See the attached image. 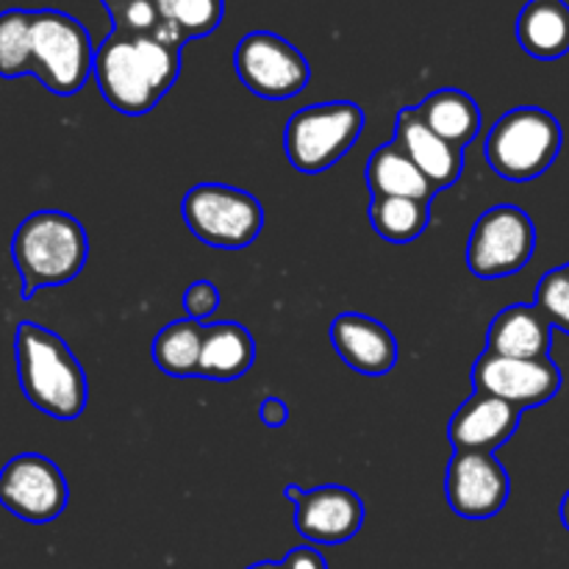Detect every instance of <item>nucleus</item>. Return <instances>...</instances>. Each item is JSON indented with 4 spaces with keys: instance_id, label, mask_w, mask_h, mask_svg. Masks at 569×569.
Masks as SVG:
<instances>
[{
    "instance_id": "f257e3e1",
    "label": "nucleus",
    "mask_w": 569,
    "mask_h": 569,
    "mask_svg": "<svg viewBox=\"0 0 569 569\" xmlns=\"http://www.w3.org/2000/svg\"><path fill=\"white\" fill-rule=\"evenodd\" d=\"M183 44L161 37L111 31L94 50V81L111 109L142 117L161 103L181 76Z\"/></svg>"
},
{
    "instance_id": "f03ea898",
    "label": "nucleus",
    "mask_w": 569,
    "mask_h": 569,
    "mask_svg": "<svg viewBox=\"0 0 569 569\" xmlns=\"http://www.w3.org/2000/svg\"><path fill=\"white\" fill-rule=\"evenodd\" d=\"M14 356L22 395L33 409L61 422L81 417L87 409L89 383L83 367L59 333L37 322H20Z\"/></svg>"
},
{
    "instance_id": "7ed1b4c3",
    "label": "nucleus",
    "mask_w": 569,
    "mask_h": 569,
    "mask_svg": "<svg viewBox=\"0 0 569 569\" xmlns=\"http://www.w3.org/2000/svg\"><path fill=\"white\" fill-rule=\"evenodd\" d=\"M11 259L22 278V298L39 289L64 287L81 276L89 259V239L81 222L64 211H33L11 239Z\"/></svg>"
},
{
    "instance_id": "20e7f679",
    "label": "nucleus",
    "mask_w": 569,
    "mask_h": 569,
    "mask_svg": "<svg viewBox=\"0 0 569 569\" xmlns=\"http://www.w3.org/2000/svg\"><path fill=\"white\" fill-rule=\"evenodd\" d=\"M561 139L565 133L550 111L520 106L495 122L483 142V156L503 181H533L559 159Z\"/></svg>"
},
{
    "instance_id": "39448f33",
    "label": "nucleus",
    "mask_w": 569,
    "mask_h": 569,
    "mask_svg": "<svg viewBox=\"0 0 569 569\" xmlns=\"http://www.w3.org/2000/svg\"><path fill=\"white\" fill-rule=\"evenodd\" d=\"M31 76L53 94H76L94 70V48L89 31L56 9L33 11L31 22Z\"/></svg>"
},
{
    "instance_id": "423d86ee",
    "label": "nucleus",
    "mask_w": 569,
    "mask_h": 569,
    "mask_svg": "<svg viewBox=\"0 0 569 569\" xmlns=\"http://www.w3.org/2000/svg\"><path fill=\"white\" fill-rule=\"evenodd\" d=\"M365 131L361 106L337 103L306 106L283 128V150L298 172H322L345 159Z\"/></svg>"
},
{
    "instance_id": "0eeeda50",
    "label": "nucleus",
    "mask_w": 569,
    "mask_h": 569,
    "mask_svg": "<svg viewBox=\"0 0 569 569\" xmlns=\"http://www.w3.org/2000/svg\"><path fill=\"white\" fill-rule=\"evenodd\" d=\"M183 222L209 248L242 250L264 228V209L250 192L228 183H198L183 198Z\"/></svg>"
},
{
    "instance_id": "6e6552de",
    "label": "nucleus",
    "mask_w": 569,
    "mask_h": 569,
    "mask_svg": "<svg viewBox=\"0 0 569 569\" xmlns=\"http://www.w3.org/2000/svg\"><path fill=\"white\" fill-rule=\"evenodd\" d=\"M537 250L533 220L517 206H495L478 217L467 244V267L472 276L492 281L520 272Z\"/></svg>"
},
{
    "instance_id": "1a4fd4ad",
    "label": "nucleus",
    "mask_w": 569,
    "mask_h": 569,
    "mask_svg": "<svg viewBox=\"0 0 569 569\" xmlns=\"http://www.w3.org/2000/svg\"><path fill=\"white\" fill-rule=\"evenodd\" d=\"M233 70L239 81L264 100H289L303 92L311 81L306 56L270 31H253L239 39L233 50Z\"/></svg>"
},
{
    "instance_id": "9d476101",
    "label": "nucleus",
    "mask_w": 569,
    "mask_h": 569,
    "mask_svg": "<svg viewBox=\"0 0 569 569\" xmlns=\"http://www.w3.org/2000/svg\"><path fill=\"white\" fill-rule=\"evenodd\" d=\"M70 500L67 478L48 456H14L0 470V506L26 522H53Z\"/></svg>"
},
{
    "instance_id": "9b49d317",
    "label": "nucleus",
    "mask_w": 569,
    "mask_h": 569,
    "mask_svg": "<svg viewBox=\"0 0 569 569\" xmlns=\"http://www.w3.org/2000/svg\"><path fill=\"white\" fill-rule=\"evenodd\" d=\"M478 392L495 395L515 409H533L553 400L561 389V370L553 359H506L483 350L472 367Z\"/></svg>"
},
{
    "instance_id": "f8f14e48",
    "label": "nucleus",
    "mask_w": 569,
    "mask_h": 569,
    "mask_svg": "<svg viewBox=\"0 0 569 569\" xmlns=\"http://www.w3.org/2000/svg\"><path fill=\"white\" fill-rule=\"evenodd\" d=\"M450 509L465 520H489L509 503L511 478L495 453L456 450L445 478Z\"/></svg>"
},
{
    "instance_id": "ddd939ff",
    "label": "nucleus",
    "mask_w": 569,
    "mask_h": 569,
    "mask_svg": "<svg viewBox=\"0 0 569 569\" xmlns=\"http://www.w3.org/2000/svg\"><path fill=\"white\" fill-rule=\"evenodd\" d=\"M365 526V503L348 487H315L295 506V528L315 545L350 542Z\"/></svg>"
},
{
    "instance_id": "4468645a",
    "label": "nucleus",
    "mask_w": 569,
    "mask_h": 569,
    "mask_svg": "<svg viewBox=\"0 0 569 569\" xmlns=\"http://www.w3.org/2000/svg\"><path fill=\"white\" fill-rule=\"evenodd\" d=\"M520 426V409L495 395L478 392L456 409L448 437L456 450L465 453H495L509 442Z\"/></svg>"
},
{
    "instance_id": "2eb2a0df",
    "label": "nucleus",
    "mask_w": 569,
    "mask_h": 569,
    "mask_svg": "<svg viewBox=\"0 0 569 569\" xmlns=\"http://www.w3.org/2000/svg\"><path fill=\"white\" fill-rule=\"evenodd\" d=\"M339 359L367 378H381L398 365V339L383 322L365 315H339L328 328Z\"/></svg>"
},
{
    "instance_id": "dca6fc26",
    "label": "nucleus",
    "mask_w": 569,
    "mask_h": 569,
    "mask_svg": "<svg viewBox=\"0 0 569 569\" xmlns=\"http://www.w3.org/2000/svg\"><path fill=\"white\" fill-rule=\"evenodd\" d=\"M395 142L406 150L411 161L422 170V176L433 183V189H448L459 181L465 170V153L445 142L431 131L417 114V109H403L395 122Z\"/></svg>"
},
{
    "instance_id": "f3484780",
    "label": "nucleus",
    "mask_w": 569,
    "mask_h": 569,
    "mask_svg": "<svg viewBox=\"0 0 569 569\" xmlns=\"http://www.w3.org/2000/svg\"><path fill=\"white\" fill-rule=\"evenodd\" d=\"M537 306L515 303L500 311L487 331V350L506 359H548L553 331Z\"/></svg>"
},
{
    "instance_id": "a211bd4d",
    "label": "nucleus",
    "mask_w": 569,
    "mask_h": 569,
    "mask_svg": "<svg viewBox=\"0 0 569 569\" xmlns=\"http://www.w3.org/2000/svg\"><path fill=\"white\" fill-rule=\"evenodd\" d=\"M367 189L372 198H411L431 203L433 183L422 176L420 167L406 156L398 142H387L367 159Z\"/></svg>"
},
{
    "instance_id": "6ab92c4d",
    "label": "nucleus",
    "mask_w": 569,
    "mask_h": 569,
    "mask_svg": "<svg viewBox=\"0 0 569 569\" xmlns=\"http://www.w3.org/2000/svg\"><path fill=\"white\" fill-rule=\"evenodd\" d=\"M517 39L528 56L553 61L569 53V6L565 0H528L517 17Z\"/></svg>"
},
{
    "instance_id": "aec40b11",
    "label": "nucleus",
    "mask_w": 569,
    "mask_h": 569,
    "mask_svg": "<svg viewBox=\"0 0 569 569\" xmlns=\"http://www.w3.org/2000/svg\"><path fill=\"white\" fill-rule=\"evenodd\" d=\"M256 342L239 322H214L206 326L203 350H200L198 376L209 381H237L253 367Z\"/></svg>"
},
{
    "instance_id": "412c9836",
    "label": "nucleus",
    "mask_w": 569,
    "mask_h": 569,
    "mask_svg": "<svg viewBox=\"0 0 569 569\" xmlns=\"http://www.w3.org/2000/svg\"><path fill=\"white\" fill-rule=\"evenodd\" d=\"M415 109L437 137L459 150H465L481 131V109L470 94L459 89H439Z\"/></svg>"
},
{
    "instance_id": "4be33fe9",
    "label": "nucleus",
    "mask_w": 569,
    "mask_h": 569,
    "mask_svg": "<svg viewBox=\"0 0 569 569\" xmlns=\"http://www.w3.org/2000/svg\"><path fill=\"white\" fill-rule=\"evenodd\" d=\"M206 326L198 320L187 317V320H176L159 331L153 339L156 367L170 378H194L200 367V350H203Z\"/></svg>"
},
{
    "instance_id": "5701e85b",
    "label": "nucleus",
    "mask_w": 569,
    "mask_h": 569,
    "mask_svg": "<svg viewBox=\"0 0 569 569\" xmlns=\"http://www.w3.org/2000/svg\"><path fill=\"white\" fill-rule=\"evenodd\" d=\"M367 217L383 242L409 244L426 233L431 222V203L411 198H372Z\"/></svg>"
},
{
    "instance_id": "b1692460",
    "label": "nucleus",
    "mask_w": 569,
    "mask_h": 569,
    "mask_svg": "<svg viewBox=\"0 0 569 569\" xmlns=\"http://www.w3.org/2000/svg\"><path fill=\"white\" fill-rule=\"evenodd\" d=\"M31 22L33 11H0V78L31 76Z\"/></svg>"
},
{
    "instance_id": "393cba45",
    "label": "nucleus",
    "mask_w": 569,
    "mask_h": 569,
    "mask_svg": "<svg viewBox=\"0 0 569 569\" xmlns=\"http://www.w3.org/2000/svg\"><path fill=\"white\" fill-rule=\"evenodd\" d=\"M111 17V31L139 33V37H161L176 44H187V39L161 17L153 0H100Z\"/></svg>"
},
{
    "instance_id": "a878e982",
    "label": "nucleus",
    "mask_w": 569,
    "mask_h": 569,
    "mask_svg": "<svg viewBox=\"0 0 569 569\" xmlns=\"http://www.w3.org/2000/svg\"><path fill=\"white\" fill-rule=\"evenodd\" d=\"M153 3L187 42L209 37L226 14V0H153Z\"/></svg>"
},
{
    "instance_id": "bb28decb",
    "label": "nucleus",
    "mask_w": 569,
    "mask_h": 569,
    "mask_svg": "<svg viewBox=\"0 0 569 569\" xmlns=\"http://www.w3.org/2000/svg\"><path fill=\"white\" fill-rule=\"evenodd\" d=\"M537 306L550 326L569 333V264L545 272L537 287Z\"/></svg>"
},
{
    "instance_id": "cd10ccee",
    "label": "nucleus",
    "mask_w": 569,
    "mask_h": 569,
    "mask_svg": "<svg viewBox=\"0 0 569 569\" xmlns=\"http://www.w3.org/2000/svg\"><path fill=\"white\" fill-rule=\"evenodd\" d=\"M183 309H187V317H192V320H206V317H211L220 309V292H217L211 281H194L187 289V295H183Z\"/></svg>"
},
{
    "instance_id": "c85d7f7f",
    "label": "nucleus",
    "mask_w": 569,
    "mask_h": 569,
    "mask_svg": "<svg viewBox=\"0 0 569 569\" xmlns=\"http://www.w3.org/2000/svg\"><path fill=\"white\" fill-rule=\"evenodd\" d=\"M281 569H328V567L320 550L311 548V545H300V548L289 550L287 559L281 561Z\"/></svg>"
},
{
    "instance_id": "c756f323",
    "label": "nucleus",
    "mask_w": 569,
    "mask_h": 569,
    "mask_svg": "<svg viewBox=\"0 0 569 569\" xmlns=\"http://www.w3.org/2000/svg\"><path fill=\"white\" fill-rule=\"evenodd\" d=\"M259 417L267 428H281L287 426L289 420V406L278 398H267L264 403L259 406Z\"/></svg>"
},
{
    "instance_id": "7c9ffc66",
    "label": "nucleus",
    "mask_w": 569,
    "mask_h": 569,
    "mask_svg": "<svg viewBox=\"0 0 569 569\" xmlns=\"http://www.w3.org/2000/svg\"><path fill=\"white\" fill-rule=\"evenodd\" d=\"M306 492H309V489L298 487V483H289V487L283 489V498H287V500H292V503L298 506L300 500H303V495H306Z\"/></svg>"
},
{
    "instance_id": "2f4dec72",
    "label": "nucleus",
    "mask_w": 569,
    "mask_h": 569,
    "mask_svg": "<svg viewBox=\"0 0 569 569\" xmlns=\"http://www.w3.org/2000/svg\"><path fill=\"white\" fill-rule=\"evenodd\" d=\"M561 522H565V528L569 531V492L565 495V500H561Z\"/></svg>"
},
{
    "instance_id": "473e14b6",
    "label": "nucleus",
    "mask_w": 569,
    "mask_h": 569,
    "mask_svg": "<svg viewBox=\"0 0 569 569\" xmlns=\"http://www.w3.org/2000/svg\"><path fill=\"white\" fill-rule=\"evenodd\" d=\"M248 569H281V561H259V565H250Z\"/></svg>"
}]
</instances>
